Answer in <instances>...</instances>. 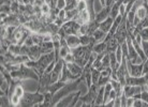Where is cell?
I'll list each match as a JSON object with an SVG mask.
<instances>
[{
  "label": "cell",
  "mask_w": 148,
  "mask_h": 107,
  "mask_svg": "<svg viewBox=\"0 0 148 107\" xmlns=\"http://www.w3.org/2000/svg\"><path fill=\"white\" fill-rule=\"evenodd\" d=\"M116 97H117V93H116V91H115L114 89H113V90L111 91V93H110V96H108V101H110V100H115Z\"/></svg>",
  "instance_id": "38"
},
{
  "label": "cell",
  "mask_w": 148,
  "mask_h": 107,
  "mask_svg": "<svg viewBox=\"0 0 148 107\" xmlns=\"http://www.w3.org/2000/svg\"><path fill=\"white\" fill-rule=\"evenodd\" d=\"M113 22H114V19L112 18L111 16H108V18H105L103 22H100V25H99V29H101L102 31L108 33V31L111 30L112 26H113Z\"/></svg>",
  "instance_id": "15"
},
{
  "label": "cell",
  "mask_w": 148,
  "mask_h": 107,
  "mask_svg": "<svg viewBox=\"0 0 148 107\" xmlns=\"http://www.w3.org/2000/svg\"><path fill=\"white\" fill-rule=\"evenodd\" d=\"M43 101H44V94L39 91L36 93L25 92L24 96L22 97L19 106H40L41 104L43 103Z\"/></svg>",
  "instance_id": "3"
},
{
  "label": "cell",
  "mask_w": 148,
  "mask_h": 107,
  "mask_svg": "<svg viewBox=\"0 0 148 107\" xmlns=\"http://www.w3.org/2000/svg\"><path fill=\"white\" fill-rule=\"evenodd\" d=\"M100 2H101V4H102L103 7H105V0H100Z\"/></svg>",
  "instance_id": "43"
},
{
  "label": "cell",
  "mask_w": 148,
  "mask_h": 107,
  "mask_svg": "<svg viewBox=\"0 0 148 107\" xmlns=\"http://www.w3.org/2000/svg\"><path fill=\"white\" fill-rule=\"evenodd\" d=\"M67 67L68 69L70 70V72L73 74L75 77H81L82 75H83V72H84V67H81V65H78L77 63L75 62H70V63H67Z\"/></svg>",
  "instance_id": "13"
},
{
  "label": "cell",
  "mask_w": 148,
  "mask_h": 107,
  "mask_svg": "<svg viewBox=\"0 0 148 107\" xmlns=\"http://www.w3.org/2000/svg\"><path fill=\"white\" fill-rule=\"evenodd\" d=\"M146 86H147V90H148V81L146 82Z\"/></svg>",
  "instance_id": "44"
},
{
  "label": "cell",
  "mask_w": 148,
  "mask_h": 107,
  "mask_svg": "<svg viewBox=\"0 0 148 107\" xmlns=\"http://www.w3.org/2000/svg\"><path fill=\"white\" fill-rule=\"evenodd\" d=\"M66 42H67L68 46L73 49V48H76L81 45V40H79V35L77 34H69V35H66Z\"/></svg>",
  "instance_id": "11"
},
{
  "label": "cell",
  "mask_w": 148,
  "mask_h": 107,
  "mask_svg": "<svg viewBox=\"0 0 148 107\" xmlns=\"http://www.w3.org/2000/svg\"><path fill=\"white\" fill-rule=\"evenodd\" d=\"M64 85H66V82H63V81H61V80L56 81V82L52 84V85L48 87L47 92H52L53 94H55V93L57 92V91H59L60 89L62 88Z\"/></svg>",
  "instance_id": "19"
},
{
  "label": "cell",
  "mask_w": 148,
  "mask_h": 107,
  "mask_svg": "<svg viewBox=\"0 0 148 107\" xmlns=\"http://www.w3.org/2000/svg\"><path fill=\"white\" fill-rule=\"evenodd\" d=\"M148 74V58L144 61V67H143V75Z\"/></svg>",
  "instance_id": "36"
},
{
  "label": "cell",
  "mask_w": 148,
  "mask_h": 107,
  "mask_svg": "<svg viewBox=\"0 0 148 107\" xmlns=\"http://www.w3.org/2000/svg\"><path fill=\"white\" fill-rule=\"evenodd\" d=\"M133 106L134 107H142L143 106V101L141 99H135L134 100V103H133Z\"/></svg>",
  "instance_id": "34"
},
{
  "label": "cell",
  "mask_w": 148,
  "mask_h": 107,
  "mask_svg": "<svg viewBox=\"0 0 148 107\" xmlns=\"http://www.w3.org/2000/svg\"><path fill=\"white\" fill-rule=\"evenodd\" d=\"M43 55V52H42V48H41L40 45L34 44L32 46H28V49H27V56L29 57L30 60H38L41 56Z\"/></svg>",
  "instance_id": "9"
},
{
  "label": "cell",
  "mask_w": 148,
  "mask_h": 107,
  "mask_svg": "<svg viewBox=\"0 0 148 107\" xmlns=\"http://www.w3.org/2000/svg\"><path fill=\"white\" fill-rule=\"evenodd\" d=\"M140 35H141L142 40L143 41H148V27H145L140 31Z\"/></svg>",
  "instance_id": "29"
},
{
  "label": "cell",
  "mask_w": 148,
  "mask_h": 107,
  "mask_svg": "<svg viewBox=\"0 0 148 107\" xmlns=\"http://www.w3.org/2000/svg\"><path fill=\"white\" fill-rule=\"evenodd\" d=\"M55 64H56V61H53L49 65H48L47 67H46V70H45V73H51L53 71V69H54V67H55Z\"/></svg>",
  "instance_id": "35"
},
{
  "label": "cell",
  "mask_w": 148,
  "mask_h": 107,
  "mask_svg": "<svg viewBox=\"0 0 148 107\" xmlns=\"http://www.w3.org/2000/svg\"><path fill=\"white\" fill-rule=\"evenodd\" d=\"M63 60H64V62L66 63H70V62H74V56L72 52H69L64 58H63Z\"/></svg>",
  "instance_id": "31"
},
{
  "label": "cell",
  "mask_w": 148,
  "mask_h": 107,
  "mask_svg": "<svg viewBox=\"0 0 148 107\" xmlns=\"http://www.w3.org/2000/svg\"><path fill=\"white\" fill-rule=\"evenodd\" d=\"M87 9V0H77V5H76V10L78 12L84 11Z\"/></svg>",
  "instance_id": "25"
},
{
  "label": "cell",
  "mask_w": 148,
  "mask_h": 107,
  "mask_svg": "<svg viewBox=\"0 0 148 107\" xmlns=\"http://www.w3.org/2000/svg\"><path fill=\"white\" fill-rule=\"evenodd\" d=\"M64 63H66V62H64L63 58H60V59L56 62L55 67H54L53 71L51 72V79H52V84H54V82H56V81L60 80Z\"/></svg>",
  "instance_id": "6"
},
{
  "label": "cell",
  "mask_w": 148,
  "mask_h": 107,
  "mask_svg": "<svg viewBox=\"0 0 148 107\" xmlns=\"http://www.w3.org/2000/svg\"><path fill=\"white\" fill-rule=\"evenodd\" d=\"M127 65H128L129 75H131V76H142L143 75L144 62L141 64H135V63H132L130 60L127 59Z\"/></svg>",
  "instance_id": "8"
},
{
  "label": "cell",
  "mask_w": 148,
  "mask_h": 107,
  "mask_svg": "<svg viewBox=\"0 0 148 107\" xmlns=\"http://www.w3.org/2000/svg\"><path fill=\"white\" fill-rule=\"evenodd\" d=\"M104 102V86L99 88V91H98V94L96 96V100L93 102V106H101L103 105Z\"/></svg>",
  "instance_id": "17"
},
{
  "label": "cell",
  "mask_w": 148,
  "mask_h": 107,
  "mask_svg": "<svg viewBox=\"0 0 148 107\" xmlns=\"http://www.w3.org/2000/svg\"><path fill=\"white\" fill-rule=\"evenodd\" d=\"M141 100L148 103V90H143L141 92Z\"/></svg>",
  "instance_id": "32"
},
{
  "label": "cell",
  "mask_w": 148,
  "mask_h": 107,
  "mask_svg": "<svg viewBox=\"0 0 148 107\" xmlns=\"http://www.w3.org/2000/svg\"><path fill=\"white\" fill-rule=\"evenodd\" d=\"M74 20L76 22H78L79 25H84V24H88L90 20H91V17H90V13L89 11L86 9L84 11L78 12L76 16L74 17Z\"/></svg>",
  "instance_id": "10"
},
{
  "label": "cell",
  "mask_w": 148,
  "mask_h": 107,
  "mask_svg": "<svg viewBox=\"0 0 148 107\" xmlns=\"http://www.w3.org/2000/svg\"><path fill=\"white\" fill-rule=\"evenodd\" d=\"M12 75V77L15 78V79H27V78H32V79H36V80H39L40 76L38 75L32 67H27L25 63H22L21 67H19L18 70L13 71V72H10Z\"/></svg>",
  "instance_id": "2"
},
{
  "label": "cell",
  "mask_w": 148,
  "mask_h": 107,
  "mask_svg": "<svg viewBox=\"0 0 148 107\" xmlns=\"http://www.w3.org/2000/svg\"><path fill=\"white\" fill-rule=\"evenodd\" d=\"M142 86H130L126 85L123 87V93L127 97H134V99H141Z\"/></svg>",
  "instance_id": "7"
},
{
  "label": "cell",
  "mask_w": 148,
  "mask_h": 107,
  "mask_svg": "<svg viewBox=\"0 0 148 107\" xmlns=\"http://www.w3.org/2000/svg\"><path fill=\"white\" fill-rule=\"evenodd\" d=\"M100 76H101V71H99L98 69L92 67V70H91V79H92V84H98Z\"/></svg>",
  "instance_id": "21"
},
{
  "label": "cell",
  "mask_w": 148,
  "mask_h": 107,
  "mask_svg": "<svg viewBox=\"0 0 148 107\" xmlns=\"http://www.w3.org/2000/svg\"><path fill=\"white\" fill-rule=\"evenodd\" d=\"M41 12H42V14L44 15L49 14L52 12V5H51V3H48V2L45 1L44 3L41 5Z\"/></svg>",
  "instance_id": "23"
},
{
  "label": "cell",
  "mask_w": 148,
  "mask_h": 107,
  "mask_svg": "<svg viewBox=\"0 0 148 107\" xmlns=\"http://www.w3.org/2000/svg\"><path fill=\"white\" fill-rule=\"evenodd\" d=\"M114 0H105V5L106 7H112L113 4H114Z\"/></svg>",
  "instance_id": "42"
},
{
  "label": "cell",
  "mask_w": 148,
  "mask_h": 107,
  "mask_svg": "<svg viewBox=\"0 0 148 107\" xmlns=\"http://www.w3.org/2000/svg\"><path fill=\"white\" fill-rule=\"evenodd\" d=\"M110 80H111V77H110V76H102V75H101L97 85L99 86V87H102V86L106 85L108 82H110Z\"/></svg>",
  "instance_id": "26"
},
{
  "label": "cell",
  "mask_w": 148,
  "mask_h": 107,
  "mask_svg": "<svg viewBox=\"0 0 148 107\" xmlns=\"http://www.w3.org/2000/svg\"><path fill=\"white\" fill-rule=\"evenodd\" d=\"M114 106H121V100H120V96H117V97L115 99Z\"/></svg>",
  "instance_id": "41"
},
{
  "label": "cell",
  "mask_w": 148,
  "mask_h": 107,
  "mask_svg": "<svg viewBox=\"0 0 148 107\" xmlns=\"http://www.w3.org/2000/svg\"><path fill=\"white\" fill-rule=\"evenodd\" d=\"M115 55H116V59H117V62L121 63L122 58H123V54H122V50H121V47H120V45H119L118 48L116 49V52H115Z\"/></svg>",
  "instance_id": "28"
},
{
  "label": "cell",
  "mask_w": 148,
  "mask_h": 107,
  "mask_svg": "<svg viewBox=\"0 0 148 107\" xmlns=\"http://www.w3.org/2000/svg\"><path fill=\"white\" fill-rule=\"evenodd\" d=\"M141 47H142V49L144 50V52H145V55H146V57L148 58V41H143V40H142Z\"/></svg>",
  "instance_id": "30"
},
{
  "label": "cell",
  "mask_w": 148,
  "mask_h": 107,
  "mask_svg": "<svg viewBox=\"0 0 148 107\" xmlns=\"http://www.w3.org/2000/svg\"><path fill=\"white\" fill-rule=\"evenodd\" d=\"M53 61H55V52L43 54L38 60H36V61H34V60H29V61H27L25 64H26L27 67H32L34 70V72H36L39 76H41V75L45 72L46 67H47Z\"/></svg>",
  "instance_id": "1"
},
{
  "label": "cell",
  "mask_w": 148,
  "mask_h": 107,
  "mask_svg": "<svg viewBox=\"0 0 148 107\" xmlns=\"http://www.w3.org/2000/svg\"><path fill=\"white\" fill-rule=\"evenodd\" d=\"M76 5H77V0H66L64 10H66V11L74 10V9H76Z\"/></svg>",
  "instance_id": "22"
},
{
  "label": "cell",
  "mask_w": 148,
  "mask_h": 107,
  "mask_svg": "<svg viewBox=\"0 0 148 107\" xmlns=\"http://www.w3.org/2000/svg\"><path fill=\"white\" fill-rule=\"evenodd\" d=\"M1 103H0V105L2 107L4 106H10V105H12L11 102H10V99H9V96L7 95V94H1Z\"/></svg>",
  "instance_id": "27"
},
{
  "label": "cell",
  "mask_w": 148,
  "mask_h": 107,
  "mask_svg": "<svg viewBox=\"0 0 148 107\" xmlns=\"http://www.w3.org/2000/svg\"><path fill=\"white\" fill-rule=\"evenodd\" d=\"M106 32H104V31H102L101 29H97L96 31H95V33L92 34V37L96 39L97 43L98 42H102V41L105 40V37H106Z\"/></svg>",
  "instance_id": "20"
},
{
  "label": "cell",
  "mask_w": 148,
  "mask_h": 107,
  "mask_svg": "<svg viewBox=\"0 0 148 107\" xmlns=\"http://www.w3.org/2000/svg\"><path fill=\"white\" fill-rule=\"evenodd\" d=\"M134 100V97H127V106H133Z\"/></svg>",
  "instance_id": "40"
},
{
  "label": "cell",
  "mask_w": 148,
  "mask_h": 107,
  "mask_svg": "<svg viewBox=\"0 0 148 107\" xmlns=\"http://www.w3.org/2000/svg\"><path fill=\"white\" fill-rule=\"evenodd\" d=\"M110 12H111V7H106V5L103 7V9L96 14V20L99 22H103L104 19L110 16Z\"/></svg>",
  "instance_id": "14"
},
{
  "label": "cell",
  "mask_w": 148,
  "mask_h": 107,
  "mask_svg": "<svg viewBox=\"0 0 148 107\" xmlns=\"http://www.w3.org/2000/svg\"><path fill=\"white\" fill-rule=\"evenodd\" d=\"M79 28H81V25L76 22L74 19H71V20H68L63 24L62 26L60 27L58 33L61 35L62 37H66V35H69V34H79Z\"/></svg>",
  "instance_id": "4"
},
{
  "label": "cell",
  "mask_w": 148,
  "mask_h": 107,
  "mask_svg": "<svg viewBox=\"0 0 148 107\" xmlns=\"http://www.w3.org/2000/svg\"><path fill=\"white\" fill-rule=\"evenodd\" d=\"M120 100H121V106H127V96L125 95V93L120 95Z\"/></svg>",
  "instance_id": "39"
},
{
  "label": "cell",
  "mask_w": 148,
  "mask_h": 107,
  "mask_svg": "<svg viewBox=\"0 0 148 107\" xmlns=\"http://www.w3.org/2000/svg\"><path fill=\"white\" fill-rule=\"evenodd\" d=\"M119 45L120 44H119L118 41L116 40L115 37L110 39V40L106 42V52H115L116 49L118 48Z\"/></svg>",
  "instance_id": "16"
},
{
  "label": "cell",
  "mask_w": 148,
  "mask_h": 107,
  "mask_svg": "<svg viewBox=\"0 0 148 107\" xmlns=\"http://www.w3.org/2000/svg\"><path fill=\"white\" fill-rule=\"evenodd\" d=\"M25 45H27V46H32V45H34V40H32V37H31V35H30L29 37H27V40L25 41V43H24Z\"/></svg>",
  "instance_id": "33"
},
{
  "label": "cell",
  "mask_w": 148,
  "mask_h": 107,
  "mask_svg": "<svg viewBox=\"0 0 148 107\" xmlns=\"http://www.w3.org/2000/svg\"><path fill=\"white\" fill-rule=\"evenodd\" d=\"M91 37L92 35H88V34H83V35H79V40H81V45H89L91 43Z\"/></svg>",
  "instance_id": "24"
},
{
  "label": "cell",
  "mask_w": 148,
  "mask_h": 107,
  "mask_svg": "<svg viewBox=\"0 0 148 107\" xmlns=\"http://www.w3.org/2000/svg\"><path fill=\"white\" fill-rule=\"evenodd\" d=\"M92 52H96V54H102V52H106V42L105 41H102V42H98L93 45L92 47Z\"/></svg>",
  "instance_id": "18"
},
{
  "label": "cell",
  "mask_w": 148,
  "mask_h": 107,
  "mask_svg": "<svg viewBox=\"0 0 148 107\" xmlns=\"http://www.w3.org/2000/svg\"><path fill=\"white\" fill-rule=\"evenodd\" d=\"M24 94H25V90H24V88L19 84V85L15 87L13 93L9 96L12 106H18L19 104H21V101H22V97L24 96Z\"/></svg>",
  "instance_id": "5"
},
{
  "label": "cell",
  "mask_w": 148,
  "mask_h": 107,
  "mask_svg": "<svg viewBox=\"0 0 148 107\" xmlns=\"http://www.w3.org/2000/svg\"><path fill=\"white\" fill-rule=\"evenodd\" d=\"M44 2H45V0H34L32 5H34V7H41Z\"/></svg>",
  "instance_id": "37"
},
{
  "label": "cell",
  "mask_w": 148,
  "mask_h": 107,
  "mask_svg": "<svg viewBox=\"0 0 148 107\" xmlns=\"http://www.w3.org/2000/svg\"><path fill=\"white\" fill-rule=\"evenodd\" d=\"M78 78H79V77H78ZM76 79H77V77H75L73 74L71 73L70 70H69V69H68V67H67V63H64L60 80L63 81V82H66V84H68V82H71V81H73V80H76Z\"/></svg>",
  "instance_id": "12"
}]
</instances>
